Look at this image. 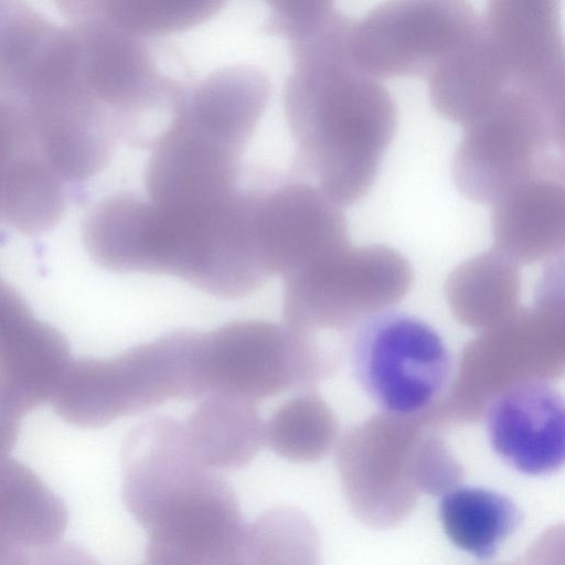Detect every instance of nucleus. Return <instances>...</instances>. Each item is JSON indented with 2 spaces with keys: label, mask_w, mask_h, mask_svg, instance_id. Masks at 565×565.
Here are the masks:
<instances>
[{
  "label": "nucleus",
  "mask_w": 565,
  "mask_h": 565,
  "mask_svg": "<svg viewBox=\"0 0 565 565\" xmlns=\"http://www.w3.org/2000/svg\"><path fill=\"white\" fill-rule=\"evenodd\" d=\"M351 33L352 25L332 13L289 42L292 70L284 89L296 171L341 206L370 191L396 129L388 93L358 72Z\"/></svg>",
  "instance_id": "nucleus-1"
},
{
  "label": "nucleus",
  "mask_w": 565,
  "mask_h": 565,
  "mask_svg": "<svg viewBox=\"0 0 565 565\" xmlns=\"http://www.w3.org/2000/svg\"><path fill=\"white\" fill-rule=\"evenodd\" d=\"M121 495L153 565L243 564L246 524L232 487L196 461L182 422L154 416L121 448Z\"/></svg>",
  "instance_id": "nucleus-2"
},
{
  "label": "nucleus",
  "mask_w": 565,
  "mask_h": 565,
  "mask_svg": "<svg viewBox=\"0 0 565 565\" xmlns=\"http://www.w3.org/2000/svg\"><path fill=\"white\" fill-rule=\"evenodd\" d=\"M196 395L192 333L175 330L111 358L72 360L51 402L64 422L98 428L169 399Z\"/></svg>",
  "instance_id": "nucleus-3"
},
{
  "label": "nucleus",
  "mask_w": 565,
  "mask_h": 565,
  "mask_svg": "<svg viewBox=\"0 0 565 565\" xmlns=\"http://www.w3.org/2000/svg\"><path fill=\"white\" fill-rule=\"evenodd\" d=\"M282 281L281 326L300 367L317 332L391 309L409 291L413 270L393 247L348 243L284 276Z\"/></svg>",
  "instance_id": "nucleus-4"
},
{
  "label": "nucleus",
  "mask_w": 565,
  "mask_h": 565,
  "mask_svg": "<svg viewBox=\"0 0 565 565\" xmlns=\"http://www.w3.org/2000/svg\"><path fill=\"white\" fill-rule=\"evenodd\" d=\"M564 125L532 95L503 92L471 121L452 160V179L467 199L492 204L536 174L556 171L546 162L551 146L564 149Z\"/></svg>",
  "instance_id": "nucleus-5"
},
{
  "label": "nucleus",
  "mask_w": 565,
  "mask_h": 565,
  "mask_svg": "<svg viewBox=\"0 0 565 565\" xmlns=\"http://www.w3.org/2000/svg\"><path fill=\"white\" fill-rule=\"evenodd\" d=\"M353 375L382 411L398 415L419 412L447 388L451 352L426 321L385 309L363 318L350 342Z\"/></svg>",
  "instance_id": "nucleus-6"
},
{
  "label": "nucleus",
  "mask_w": 565,
  "mask_h": 565,
  "mask_svg": "<svg viewBox=\"0 0 565 565\" xmlns=\"http://www.w3.org/2000/svg\"><path fill=\"white\" fill-rule=\"evenodd\" d=\"M0 94L32 122L94 105L82 82L71 25L53 24L21 0H0Z\"/></svg>",
  "instance_id": "nucleus-7"
},
{
  "label": "nucleus",
  "mask_w": 565,
  "mask_h": 565,
  "mask_svg": "<svg viewBox=\"0 0 565 565\" xmlns=\"http://www.w3.org/2000/svg\"><path fill=\"white\" fill-rule=\"evenodd\" d=\"M252 226L269 277H284L349 243L341 205L307 180L252 186Z\"/></svg>",
  "instance_id": "nucleus-8"
},
{
  "label": "nucleus",
  "mask_w": 565,
  "mask_h": 565,
  "mask_svg": "<svg viewBox=\"0 0 565 565\" xmlns=\"http://www.w3.org/2000/svg\"><path fill=\"white\" fill-rule=\"evenodd\" d=\"M203 396L225 393L253 403L296 385L282 326L265 320L232 321L201 332Z\"/></svg>",
  "instance_id": "nucleus-9"
},
{
  "label": "nucleus",
  "mask_w": 565,
  "mask_h": 565,
  "mask_svg": "<svg viewBox=\"0 0 565 565\" xmlns=\"http://www.w3.org/2000/svg\"><path fill=\"white\" fill-rule=\"evenodd\" d=\"M484 427L493 452L513 470L547 476L563 467L564 399L553 385L515 383L489 403Z\"/></svg>",
  "instance_id": "nucleus-10"
},
{
  "label": "nucleus",
  "mask_w": 565,
  "mask_h": 565,
  "mask_svg": "<svg viewBox=\"0 0 565 565\" xmlns=\"http://www.w3.org/2000/svg\"><path fill=\"white\" fill-rule=\"evenodd\" d=\"M67 200L65 181L42 152L23 111L0 94V223L24 235L53 228Z\"/></svg>",
  "instance_id": "nucleus-11"
},
{
  "label": "nucleus",
  "mask_w": 565,
  "mask_h": 565,
  "mask_svg": "<svg viewBox=\"0 0 565 565\" xmlns=\"http://www.w3.org/2000/svg\"><path fill=\"white\" fill-rule=\"evenodd\" d=\"M68 510L26 465L0 458V564L45 563L73 556L63 546Z\"/></svg>",
  "instance_id": "nucleus-12"
},
{
  "label": "nucleus",
  "mask_w": 565,
  "mask_h": 565,
  "mask_svg": "<svg viewBox=\"0 0 565 565\" xmlns=\"http://www.w3.org/2000/svg\"><path fill=\"white\" fill-rule=\"evenodd\" d=\"M71 361L64 334L20 295L0 307V386L30 412L52 399Z\"/></svg>",
  "instance_id": "nucleus-13"
},
{
  "label": "nucleus",
  "mask_w": 565,
  "mask_h": 565,
  "mask_svg": "<svg viewBox=\"0 0 565 565\" xmlns=\"http://www.w3.org/2000/svg\"><path fill=\"white\" fill-rule=\"evenodd\" d=\"M554 172L531 177L492 203L494 248L519 265H532L563 250L565 188Z\"/></svg>",
  "instance_id": "nucleus-14"
},
{
  "label": "nucleus",
  "mask_w": 565,
  "mask_h": 565,
  "mask_svg": "<svg viewBox=\"0 0 565 565\" xmlns=\"http://www.w3.org/2000/svg\"><path fill=\"white\" fill-rule=\"evenodd\" d=\"M255 403L225 394L209 393L182 422L193 457L214 471L247 466L265 444V424Z\"/></svg>",
  "instance_id": "nucleus-15"
},
{
  "label": "nucleus",
  "mask_w": 565,
  "mask_h": 565,
  "mask_svg": "<svg viewBox=\"0 0 565 565\" xmlns=\"http://www.w3.org/2000/svg\"><path fill=\"white\" fill-rule=\"evenodd\" d=\"M438 519L455 547L479 561H488L520 529L523 515L508 494L462 484L441 495Z\"/></svg>",
  "instance_id": "nucleus-16"
},
{
  "label": "nucleus",
  "mask_w": 565,
  "mask_h": 565,
  "mask_svg": "<svg viewBox=\"0 0 565 565\" xmlns=\"http://www.w3.org/2000/svg\"><path fill=\"white\" fill-rule=\"evenodd\" d=\"M73 23L104 22L140 39L192 29L214 17L226 0H54Z\"/></svg>",
  "instance_id": "nucleus-17"
},
{
  "label": "nucleus",
  "mask_w": 565,
  "mask_h": 565,
  "mask_svg": "<svg viewBox=\"0 0 565 565\" xmlns=\"http://www.w3.org/2000/svg\"><path fill=\"white\" fill-rule=\"evenodd\" d=\"M520 291L519 264L495 248L459 264L445 284L451 309L469 322L490 321L509 313L516 307Z\"/></svg>",
  "instance_id": "nucleus-18"
},
{
  "label": "nucleus",
  "mask_w": 565,
  "mask_h": 565,
  "mask_svg": "<svg viewBox=\"0 0 565 565\" xmlns=\"http://www.w3.org/2000/svg\"><path fill=\"white\" fill-rule=\"evenodd\" d=\"M329 433L326 409L312 396L286 401L265 424V443L281 458L303 462L324 449Z\"/></svg>",
  "instance_id": "nucleus-19"
},
{
  "label": "nucleus",
  "mask_w": 565,
  "mask_h": 565,
  "mask_svg": "<svg viewBox=\"0 0 565 565\" xmlns=\"http://www.w3.org/2000/svg\"><path fill=\"white\" fill-rule=\"evenodd\" d=\"M308 534L300 513L288 508L270 510L246 524L243 563H291V557L303 555L300 548Z\"/></svg>",
  "instance_id": "nucleus-20"
},
{
  "label": "nucleus",
  "mask_w": 565,
  "mask_h": 565,
  "mask_svg": "<svg viewBox=\"0 0 565 565\" xmlns=\"http://www.w3.org/2000/svg\"><path fill=\"white\" fill-rule=\"evenodd\" d=\"M270 9L268 33L297 40L316 29L331 13L333 0H264Z\"/></svg>",
  "instance_id": "nucleus-21"
},
{
  "label": "nucleus",
  "mask_w": 565,
  "mask_h": 565,
  "mask_svg": "<svg viewBox=\"0 0 565 565\" xmlns=\"http://www.w3.org/2000/svg\"><path fill=\"white\" fill-rule=\"evenodd\" d=\"M29 413L17 397L0 386V458L10 456L18 441L21 422Z\"/></svg>",
  "instance_id": "nucleus-22"
},
{
  "label": "nucleus",
  "mask_w": 565,
  "mask_h": 565,
  "mask_svg": "<svg viewBox=\"0 0 565 565\" xmlns=\"http://www.w3.org/2000/svg\"><path fill=\"white\" fill-rule=\"evenodd\" d=\"M3 280L0 278V284L2 282Z\"/></svg>",
  "instance_id": "nucleus-23"
}]
</instances>
